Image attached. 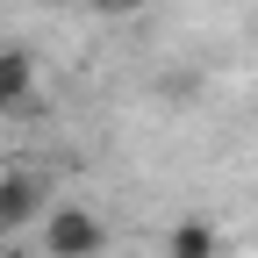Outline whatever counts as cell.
<instances>
[{
	"label": "cell",
	"mask_w": 258,
	"mask_h": 258,
	"mask_svg": "<svg viewBox=\"0 0 258 258\" xmlns=\"http://www.w3.org/2000/svg\"><path fill=\"white\" fill-rule=\"evenodd\" d=\"M86 8H93V15H137L144 0H86Z\"/></svg>",
	"instance_id": "cell-5"
},
{
	"label": "cell",
	"mask_w": 258,
	"mask_h": 258,
	"mask_svg": "<svg viewBox=\"0 0 258 258\" xmlns=\"http://www.w3.org/2000/svg\"><path fill=\"white\" fill-rule=\"evenodd\" d=\"M101 244H108V230L93 208H79V201L43 208V251L50 258H101Z\"/></svg>",
	"instance_id": "cell-1"
},
{
	"label": "cell",
	"mask_w": 258,
	"mask_h": 258,
	"mask_svg": "<svg viewBox=\"0 0 258 258\" xmlns=\"http://www.w3.org/2000/svg\"><path fill=\"white\" fill-rule=\"evenodd\" d=\"M0 179H8V158H0Z\"/></svg>",
	"instance_id": "cell-6"
},
{
	"label": "cell",
	"mask_w": 258,
	"mask_h": 258,
	"mask_svg": "<svg viewBox=\"0 0 258 258\" xmlns=\"http://www.w3.org/2000/svg\"><path fill=\"white\" fill-rule=\"evenodd\" d=\"M165 258H222V237H215V222H172V237H165Z\"/></svg>",
	"instance_id": "cell-4"
},
{
	"label": "cell",
	"mask_w": 258,
	"mask_h": 258,
	"mask_svg": "<svg viewBox=\"0 0 258 258\" xmlns=\"http://www.w3.org/2000/svg\"><path fill=\"white\" fill-rule=\"evenodd\" d=\"M0 258H8V251H0Z\"/></svg>",
	"instance_id": "cell-7"
},
{
	"label": "cell",
	"mask_w": 258,
	"mask_h": 258,
	"mask_svg": "<svg viewBox=\"0 0 258 258\" xmlns=\"http://www.w3.org/2000/svg\"><path fill=\"white\" fill-rule=\"evenodd\" d=\"M29 93H36V57L22 43H0V115H15Z\"/></svg>",
	"instance_id": "cell-3"
},
{
	"label": "cell",
	"mask_w": 258,
	"mask_h": 258,
	"mask_svg": "<svg viewBox=\"0 0 258 258\" xmlns=\"http://www.w3.org/2000/svg\"><path fill=\"white\" fill-rule=\"evenodd\" d=\"M43 201H50V179L15 165L8 179H0V237H8V230H22V222H36V215H43Z\"/></svg>",
	"instance_id": "cell-2"
}]
</instances>
